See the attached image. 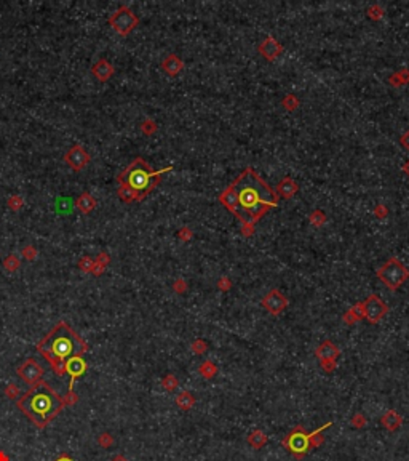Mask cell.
I'll return each instance as SVG.
<instances>
[{
    "instance_id": "1",
    "label": "cell",
    "mask_w": 409,
    "mask_h": 461,
    "mask_svg": "<svg viewBox=\"0 0 409 461\" xmlns=\"http://www.w3.org/2000/svg\"><path fill=\"white\" fill-rule=\"evenodd\" d=\"M221 204L239 218L245 235H251L256 223L278 205V195L251 167L245 168L219 197Z\"/></svg>"
},
{
    "instance_id": "2",
    "label": "cell",
    "mask_w": 409,
    "mask_h": 461,
    "mask_svg": "<svg viewBox=\"0 0 409 461\" xmlns=\"http://www.w3.org/2000/svg\"><path fill=\"white\" fill-rule=\"evenodd\" d=\"M66 402L45 381L32 385L18 400V408L37 428L48 426L64 408Z\"/></svg>"
},
{
    "instance_id": "3",
    "label": "cell",
    "mask_w": 409,
    "mask_h": 461,
    "mask_svg": "<svg viewBox=\"0 0 409 461\" xmlns=\"http://www.w3.org/2000/svg\"><path fill=\"white\" fill-rule=\"evenodd\" d=\"M58 375L64 373V364L72 357H82L87 351L85 341L68 324H58L37 346Z\"/></svg>"
},
{
    "instance_id": "4",
    "label": "cell",
    "mask_w": 409,
    "mask_h": 461,
    "mask_svg": "<svg viewBox=\"0 0 409 461\" xmlns=\"http://www.w3.org/2000/svg\"><path fill=\"white\" fill-rule=\"evenodd\" d=\"M169 170L171 167L160 170V172H154L142 159H138L125 170L123 175L120 176V181L123 183L125 188H128L136 195V199H142L144 195H147L157 186L162 173L169 172Z\"/></svg>"
},
{
    "instance_id": "5",
    "label": "cell",
    "mask_w": 409,
    "mask_h": 461,
    "mask_svg": "<svg viewBox=\"0 0 409 461\" xmlns=\"http://www.w3.org/2000/svg\"><path fill=\"white\" fill-rule=\"evenodd\" d=\"M377 277L384 282V285L390 290H397L403 282L407 280L409 271L403 263H400L397 258H390L384 266L377 269Z\"/></svg>"
},
{
    "instance_id": "6",
    "label": "cell",
    "mask_w": 409,
    "mask_h": 461,
    "mask_svg": "<svg viewBox=\"0 0 409 461\" xmlns=\"http://www.w3.org/2000/svg\"><path fill=\"white\" fill-rule=\"evenodd\" d=\"M283 447L286 450H289L294 458L300 459L302 456H304L309 449H310V439H309V434L302 429L300 426H297L293 432H289L288 436L283 439Z\"/></svg>"
},
{
    "instance_id": "7",
    "label": "cell",
    "mask_w": 409,
    "mask_h": 461,
    "mask_svg": "<svg viewBox=\"0 0 409 461\" xmlns=\"http://www.w3.org/2000/svg\"><path fill=\"white\" fill-rule=\"evenodd\" d=\"M136 24H138L136 15L126 7H122L120 10H117L111 18V26L122 35H128L136 28Z\"/></svg>"
},
{
    "instance_id": "8",
    "label": "cell",
    "mask_w": 409,
    "mask_h": 461,
    "mask_svg": "<svg viewBox=\"0 0 409 461\" xmlns=\"http://www.w3.org/2000/svg\"><path fill=\"white\" fill-rule=\"evenodd\" d=\"M364 306V317L369 324H377L387 314V305L377 295H369L363 303Z\"/></svg>"
},
{
    "instance_id": "9",
    "label": "cell",
    "mask_w": 409,
    "mask_h": 461,
    "mask_svg": "<svg viewBox=\"0 0 409 461\" xmlns=\"http://www.w3.org/2000/svg\"><path fill=\"white\" fill-rule=\"evenodd\" d=\"M44 368L42 365H38L34 359H28L19 368H18V375L23 381H26L28 385H35L38 381H42L44 378Z\"/></svg>"
},
{
    "instance_id": "10",
    "label": "cell",
    "mask_w": 409,
    "mask_h": 461,
    "mask_svg": "<svg viewBox=\"0 0 409 461\" xmlns=\"http://www.w3.org/2000/svg\"><path fill=\"white\" fill-rule=\"evenodd\" d=\"M262 306L270 314H280L288 306V299L285 298V295H282L278 292V290H272V292H269V295L262 299Z\"/></svg>"
},
{
    "instance_id": "11",
    "label": "cell",
    "mask_w": 409,
    "mask_h": 461,
    "mask_svg": "<svg viewBox=\"0 0 409 461\" xmlns=\"http://www.w3.org/2000/svg\"><path fill=\"white\" fill-rule=\"evenodd\" d=\"M87 370V362L82 357H72L64 364V373L71 375V386H69V396H72V389L75 378L82 376Z\"/></svg>"
},
{
    "instance_id": "12",
    "label": "cell",
    "mask_w": 409,
    "mask_h": 461,
    "mask_svg": "<svg viewBox=\"0 0 409 461\" xmlns=\"http://www.w3.org/2000/svg\"><path fill=\"white\" fill-rule=\"evenodd\" d=\"M66 162L74 170H82L90 162V154H87V151L82 146H74L66 155Z\"/></svg>"
},
{
    "instance_id": "13",
    "label": "cell",
    "mask_w": 409,
    "mask_h": 461,
    "mask_svg": "<svg viewBox=\"0 0 409 461\" xmlns=\"http://www.w3.org/2000/svg\"><path fill=\"white\" fill-rule=\"evenodd\" d=\"M316 357L320 359L321 364L325 362H336V359L339 357V349L334 346L333 341H323V343L316 349Z\"/></svg>"
},
{
    "instance_id": "14",
    "label": "cell",
    "mask_w": 409,
    "mask_h": 461,
    "mask_svg": "<svg viewBox=\"0 0 409 461\" xmlns=\"http://www.w3.org/2000/svg\"><path fill=\"white\" fill-rule=\"evenodd\" d=\"M282 45L275 41V38H272V37H267L266 41H264L262 44H261V47H259V51H261V55L262 56H266L269 61H273L276 56H278L280 53H282Z\"/></svg>"
},
{
    "instance_id": "15",
    "label": "cell",
    "mask_w": 409,
    "mask_h": 461,
    "mask_svg": "<svg viewBox=\"0 0 409 461\" xmlns=\"http://www.w3.org/2000/svg\"><path fill=\"white\" fill-rule=\"evenodd\" d=\"M93 74L96 75L98 81H101V82H105V81H109L111 75L114 74V68H112L111 64H109V61H105V59H99V61L95 64V68H93Z\"/></svg>"
},
{
    "instance_id": "16",
    "label": "cell",
    "mask_w": 409,
    "mask_h": 461,
    "mask_svg": "<svg viewBox=\"0 0 409 461\" xmlns=\"http://www.w3.org/2000/svg\"><path fill=\"white\" fill-rule=\"evenodd\" d=\"M297 192V186L296 183L291 178H283L278 186H276V195L278 197H285V199H289Z\"/></svg>"
},
{
    "instance_id": "17",
    "label": "cell",
    "mask_w": 409,
    "mask_h": 461,
    "mask_svg": "<svg viewBox=\"0 0 409 461\" xmlns=\"http://www.w3.org/2000/svg\"><path fill=\"white\" fill-rule=\"evenodd\" d=\"M364 317V306L363 303H358V305H355L352 309H349L344 315V320L346 324H357L358 320H361Z\"/></svg>"
},
{
    "instance_id": "18",
    "label": "cell",
    "mask_w": 409,
    "mask_h": 461,
    "mask_svg": "<svg viewBox=\"0 0 409 461\" xmlns=\"http://www.w3.org/2000/svg\"><path fill=\"white\" fill-rule=\"evenodd\" d=\"M382 425H384L389 431H395L401 425V416L395 410H389L384 416H382Z\"/></svg>"
},
{
    "instance_id": "19",
    "label": "cell",
    "mask_w": 409,
    "mask_h": 461,
    "mask_svg": "<svg viewBox=\"0 0 409 461\" xmlns=\"http://www.w3.org/2000/svg\"><path fill=\"white\" fill-rule=\"evenodd\" d=\"M163 69L169 74V75H176L182 71V61L175 56V55H169L165 61H163Z\"/></svg>"
},
{
    "instance_id": "20",
    "label": "cell",
    "mask_w": 409,
    "mask_h": 461,
    "mask_svg": "<svg viewBox=\"0 0 409 461\" xmlns=\"http://www.w3.org/2000/svg\"><path fill=\"white\" fill-rule=\"evenodd\" d=\"M77 207L80 208L83 213H90L91 210H93V208L96 207V202H95V199H93V197H91L88 192H85V194H82V195L77 199Z\"/></svg>"
},
{
    "instance_id": "21",
    "label": "cell",
    "mask_w": 409,
    "mask_h": 461,
    "mask_svg": "<svg viewBox=\"0 0 409 461\" xmlns=\"http://www.w3.org/2000/svg\"><path fill=\"white\" fill-rule=\"evenodd\" d=\"M248 442H249V445H253L254 449H261V447L267 442V436L262 431H254L248 436Z\"/></svg>"
},
{
    "instance_id": "22",
    "label": "cell",
    "mask_w": 409,
    "mask_h": 461,
    "mask_svg": "<svg viewBox=\"0 0 409 461\" xmlns=\"http://www.w3.org/2000/svg\"><path fill=\"white\" fill-rule=\"evenodd\" d=\"M193 402H195V399L192 397V394L190 392H181L179 394V397H178V405L181 407V408H184V410H189V408L193 405Z\"/></svg>"
},
{
    "instance_id": "23",
    "label": "cell",
    "mask_w": 409,
    "mask_h": 461,
    "mask_svg": "<svg viewBox=\"0 0 409 461\" xmlns=\"http://www.w3.org/2000/svg\"><path fill=\"white\" fill-rule=\"evenodd\" d=\"M216 372H218L216 365H214L213 362H209V360H206V362L200 367V373H202L206 379L213 378V376L216 375Z\"/></svg>"
},
{
    "instance_id": "24",
    "label": "cell",
    "mask_w": 409,
    "mask_h": 461,
    "mask_svg": "<svg viewBox=\"0 0 409 461\" xmlns=\"http://www.w3.org/2000/svg\"><path fill=\"white\" fill-rule=\"evenodd\" d=\"M406 82H409V71H401V72H397L393 77H390V84L395 87H400L401 84H406Z\"/></svg>"
},
{
    "instance_id": "25",
    "label": "cell",
    "mask_w": 409,
    "mask_h": 461,
    "mask_svg": "<svg viewBox=\"0 0 409 461\" xmlns=\"http://www.w3.org/2000/svg\"><path fill=\"white\" fill-rule=\"evenodd\" d=\"M310 221L313 223V225L320 226V225H323V223L326 221V216H325L321 212H313V213L310 215Z\"/></svg>"
},
{
    "instance_id": "26",
    "label": "cell",
    "mask_w": 409,
    "mask_h": 461,
    "mask_svg": "<svg viewBox=\"0 0 409 461\" xmlns=\"http://www.w3.org/2000/svg\"><path fill=\"white\" fill-rule=\"evenodd\" d=\"M369 16L374 18V19H379V18L384 16V10H382L380 7H377V5H374V7L369 8Z\"/></svg>"
},
{
    "instance_id": "27",
    "label": "cell",
    "mask_w": 409,
    "mask_h": 461,
    "mask_svg": "<svg viewBox=\"0 0 409 461\" xmlns=\"http://www.w3.org/2000/svg\"><path fill=\"white\" fill-rule=\"evenodd\" d=\"M283 104H285V108H288V109H294L297 106V99L293 95H289V96L285 98Z\"/></svg>"
},
{
    "instance_id": "28",
    "label": "cell",
    "mask_w": 409,
    "mask_h": 461,
    "mask_svg": "<svg viewBox=\"0 0 409 461\" xmlns=\"http://www.w3.org/2000/svg\"><path fill=\"white\" fill-rule=\"evenodd\" d=\"M193 351H195V352H203V351H206V346H205L203 341H195V343H193Z\"/></svg>"
},
{
    "instance_id": "29",
    "label": "cell",
    "mask_w": 409,
    "mask_h": 461,
    "mask_svg": "<svg viewBox=\"0 0 409 461\" xmlns=\"http://www.w3.org/2000/svg\"><path fill=\"white\" fill-rule=\"evenodd\" d=\"M401 144L404 148H407L409 149V131H406V133L401 136Z\"/></svg>"
},
{
    "instance_id": "30",
    "label": "cell",
    "mask_w": 409,
    "mask_h": 461,
    "mask_svg": "<svg viewBox=\"0 0 409 461\" xmlns=\"http://www.w3.org/2000/svg\"><path fill=\"white\" fill-rule=\"evenodd\" d=\"M376 215H377V216H384V215H385V208L382 207V205H377V208H376Z\"/></svg>"
},
{
    "instance_id": "31",
    "label": "cell",
    "mask_w": 409,
    "mask_h": 461,
    "mask_svg": "<svg viewBox=\"0 0 409 461\" xmlns=\"http://www.w3.org/2000/svg\"><path fill=\"white\" fill-rule=\"evenodd\" d=\"M56 461H74V459H72V458H69V456H66V455H64V456H59V458H58Z\"/></svg>"
},
{
    "instance_id": "32",
    "label": "cell",
    "mask_w": 409,
    "mask_h": 461,
    "mask_svg": "<svg viewBox=\"0 0 409 461\" xmlns=\"http://www.w3.org/2000/svg\"><path fill=\"white\" fill-rule=\"evenodd\" d=\"M403 170H404V172H406V173L409 175V161H407V164H406V165L403 167Z\"/></svg>"
}]
</instances>
